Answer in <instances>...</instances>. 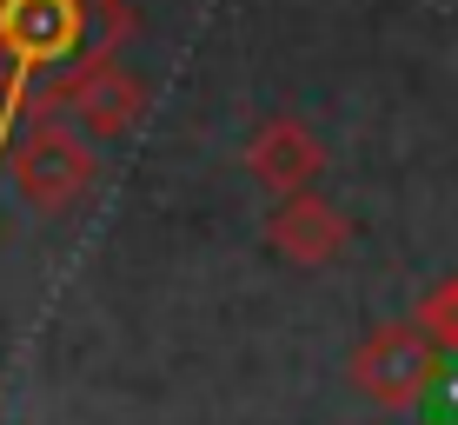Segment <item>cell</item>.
I'll use <instances>...</instances> for the list:
<instances>
[{
	"label": "cell",
	"mask_w": 458,
	"mask_h": 425,
	"mask_svg": "<svg viewBox=\"0 0 458 425\" xmlns=\"http://www.w3.org/2000/svg\"><path fill=\"white\" fill-rule=\"evenodd\" d=\"M93 173H100L93 133H81L60 114H27L21 133H13V147H7V180L21 186V200L40 207V213H67L93 186Z\"/></svg>",
	"instance_id": "cell-1"
},
{
	"label": "cell",
	"mask_w": 458,
	"mask_h": 425,
	"mask_svg": "<svg viewBox=\"0 0 458 425\" xmlns=\"http://www.w3.org/2000/svg\"><path fill=\"white\" fill-rule=\"evenodd\" d=\"M266 246L286 266L319 273V266H333L345 246H352V219H345L333 200H319L312 186H299V193H279V207L266 213Z\"/></svg>",
	"instance_id": "cell-4"
},
{
	"label": "cell",
	"mask_w": 458,
	"mask_h": 425,
	"mask_svg": "<svg viewBox=\"0 0 458 425\" xmlns=\"http://www.w3.org/2000/svg\"><path fill=\"white\" fill-rule=\"evenodd\" d=\"M246 173L259 186H273V193H299V186H312L326 173V147H319V133H312L306 120L273 114L246 140Z\"/></svg>",
	"instance_id": "cell-5"
},
{
	"label": "cell",
	"mask_w": 458,
	"mask_h": 425,
	"mask_svg": "<svg viewBox=\"0 0 458 425\" xmlns=\"http://www.w3.org/2000/svg\"><path fill=\"white\" fill-rule=\"evenodd\" d=\"M0 73H7V60H0Z\"/></svg>",
	"instance_id": "cell-7"
},
{
	"label": "cell",
	"mask_w": 458,
	"mask_h": 425,
	"mask_svg": "<svg viewBox=\"0 0 458 425\" xmlns=\"http://www.w3.org/2000/svg\"><path fill=\"white\" fill-rule=\"evenodd\" d=\"M93 0H0V60L21 73H54L87 47Z\"/></svg>",
	"instance_id": "cell-3"
},
{
	"label": "cell",
	"mask_w": 458,
	"mask_h": 425,
	"mask_svg": "<svg viewBox=\"0 0 458 425\" xmlns=\"http://www.w3.org/2000/svg\"><path fill=\"white\" fill-rule=\"evenodd\" d=\"M412 319H419L438 345H445V353H458V273H452V279H438V286L419 299Z\"/></svg>",
	"instance_id": "cell-6"
},
{
	"label": "cell",
	"mask_w": 458,
	"mask_h": 425,
	"mask_svg": "<svg viewBox=\"0 0 458 425\" xmlns=\"http://www.w3.org/2000/svg\"><path fill=\"white\" fill-rule=\"evenodd\" d=\"M345 372H352V386L366 392L372 405L412 412V405H425L438 392V379H445V345L425 333L419 319H392V326H378V333L359 339V353H352Z\"/></svg>",
	"instance_id": "cell-2"
}]
</instances>
